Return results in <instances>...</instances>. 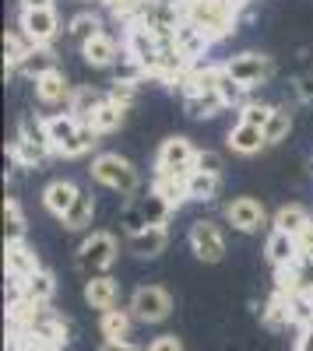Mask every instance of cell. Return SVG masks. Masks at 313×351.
I'll list each match as a JSON object with an SVG mask.
<instances>
[{
	"label": "cell",
	"instance_id": "cell-17",
	"mask_svg": "<svg viewBox=\"0 0 313 351\" xmlns=\"http://www.w3.org/2000/svg\"><path fill=\"white\" fill-rule=\"evenodd\" d=\"M187 180H190V172H155L152 190L176 211L183 200H190V197H187Z\"/></svg>",
	"mask_w": 313,
	"mask_h": 351
},
{
	"label": "cell",
	"instance_id": "cell-10",
	"mask_svg": "<svg viewBox=\"0 0 313 351\" xmlns=\"http://www.w3.org/2000/svg\"><path fill=\"white\" fill-rule=\"evenodd\" d=\"M18 28H21V32L32 39L36 46H49L53 36L60 32V18H56L53 8H49V11H21Z\"/></svg>",
	"mask_w": 313,
	"mask_h": 351
},
{
	"label": "cell",
	"instance_id": "cell-31",
	"mask_svg": "<svg viewBox=\"0 0 313 351\" xmlns=\"http://www.w3.org/2000/svg\"><path fill=\"white\" fill-rule=\"evenodd\" d=\"M124 112H127V109H120V106H113V102L106 99V102L99 106V112L92 116V123H89V127H92L95 134H109V130H117V127L124 123Z\"/></svg>",
	"mask_w": 313,
	"mask_h": 351
},
{
	"label": "cell",
	"instance_id": "cell-26",
	"mask_svg": "<svg viewBox=\"0 0 313 351\" xmlns=\"http://www.w3.org/2000/svg\"><path fill=\"white\" fill-rule=\"evenodd\" d=\"M49 71H56V56H53L46 46H36V49L21 60V67H18V74H28L32 81H39V77L49 74Z\"/></svg>",
	"mask_w": 313,
	"mask_h": 351
},
{
	"label": "cell",
	"instance_id": "cell-1",
	"mask_svg": "<svg viewBox=\"0 0 313 351\" xmlns=\"http://www.w3.org/2000/svg\"><path fill=\"white\" fill-rule=\"evenodd\" d=\"M183 18L194 21L211 43H218L236 28V4L233 0H187Z\"/></svg>",
	"mask_w": 313,
	"mask_h": 351
},
{
	"label": "cell",
	"instance_id": "cell-11",
	"mask_svg": "<svg viewBox=\"0 0 313 351\" xmlns=\"http://www.w3.org/2000/svg\"><path fill=\"white\" fill-rule=\"evenodd\" d=\"M225 221L240 232H257L264 225V204L253 197H236L229 208H225Z\"/></svg>",
	"mask_w": 313,
	"mask_h": 351
},
{
	"label": "cell",
	"instance_id": "cell-23",
	"mask_svg": "<svg viewBox=\"0 0 313 351\" xmlns=\"http://www.w3.org/2000/svg\"><path fill=\"white\" fill-rule=\"evenodd\" d=\"M310 221H313V218L299 208V204H286V208H278V215H275V232H286V236L299 239L303 228H306Z\"/></svg>",
	"mask_w": 313,
	"mask_h": 351
},
{
	"label": "cell",
	"instance_id": "cell-42",
	"mask_svg": "<svg viewBox=\"0 0 313 351\" xmlns=\"http://www.w3.org/2000/svg\"><path fill=\"white\" fill-rule=\"evenodd\" d=\"M296 95H299L303 102H313V74H303V77L296 81Z\"/></svg>",
	"mask_w": 313,
	"mask_h": 351
},
{
	"label": "cell",
	"instance_id": "cell-37",
	"mask_svg": "<svg viewBox=\"0 0 313 351\" xmlns=\"http://www.w3.org/2000/svg\"><path fill=\"white\" fill-rule=\"evenodd\" d=\"M246 92L250 88H243V84H236L229 74H225V67H222V81H218V95L225 99V106H246Z\"/></svg>",
	"mask_w": 313,
	"mask_h": 351
},
{
	"label": "cell",
	"instance_id": "cell-14",
	"mask_svg": "<svg viewBox=\"0 0 313 351\" xmlns=\"http://www.w3.org/2000/svg\"><path fill=\"white\" fill-rule=\"evenodd\" d=\"M173 43H176V49L187 56L190 64L201 60V56L208 53V46H211V39H208V36H205V32H201V28H197L194 21H187V18L176 25V39H173Z\"/></svg>",
	"mask_w": 313,
	"mask_h": 351
},
{
	"label": "cell",
	"instance_id": "cell-32",
	"mask_svg": "<svg viewBox=\"0 0 313 351\" xmlns=\"http://www.w3.org/2000/svg\"><path fill=\"white\" fill-rule=\"evenodd\" d=\"M11 155H14L18 165H28V169H32V165H43V162L49 158V152H43L39 144H32V141H25L21 134H18L14 144H11Z\"/></svg>",
	"mask_w": 313,
	"mask_h": 351
},
{
	"label": "cell",
	"instance_id": "cell-33",
	"mask_svg": "<svg viewBox=\"0 0 313 351\" xmlns=\"http://www.w3.org/2000/svg\"><path fill=\"white\" fill-rule=\"evenodd\" d=\"M18 134H21L25 141L39 144L43 152H49V155H53V144H49V134H46V120H39V116H25V120L18 123Z\"/></svg>",
	"mask_w": 313,
	"mask_h": 351
},
{
	"label": "cell",
	"instance_id": "cell-39",
	"mask_svg": "<svg viewBox=\"0 0 313 351\" xmlns=\"http://www.w3.org/2000/svg\"><path fill=\"white\" fill-rule=\"evenodd\" d=\"M148 351H183V341L176 334H162V337H155L148 344Z\"/></svg>",
	"mask_w": 313,
	"mask_h": 351
},
{
	"label": "cell",
	"instance_id": "cell-40",
	"mask_svg": "<svg viewBox=\"0 0 313 351\" xmlns=\"http://www.w3.org/2000/svg\"><path fill=\"white\" fill-rule=\"evenodd\" d=\"M299 288L313 295V260H299Z\"/></svg>",
	"mask_w": 313,
	"mask_h": 351
},
{
	"label": "cell",
	"instance_id": "cell-27",
	"mask_svg": "<svg viewBox=\"0 0 313 351\" xmlns=\"http://www.w3.org/2000/svg\"><path fill=\"white\" fill-rule=\"evenodd\" d=\"M92 215H95V200H92L89 190H81L78 200H74V208L64 215V228L78 232V228H84V225H92Z\"/></svg>",
	"mask_w": 313,
	"mask_h": 351
},
{
	"label": "cell",
	"instance_id": "cell-4",
	"mask_svg": "<svg viewBox=\"0 0 313 351\" xmlns=\"http://www.w3.org/2000/svg\"><path fill=\"white\" fill-rule=\"evenodd\" d=\"M173 313V295L162 285H141L130 295V316L141 324H162Z\"/></svg>",
	"mask_w": 313,
	"mask_h": 351
},
{
	"label": "cell",
	"instance_id": "cell-20",
	"mask_svg": "<svg viewBox=\"0 0 313 351\" xmlns=\"http://www.w3.org/2000/svg\"><path fill=\"white\" fill-rule=\"evenodd\" d=\"M109 95H99L95 88H74V95L67 102V112L74 116L78 123H92V116L99 112V106L106 102Z\"/></svg>",
	"mask_w": 313,
	"mask_h": 351
},
{
	"label": "cell",
	"instance_id": "cell-6",
	"mask_svg": "<svg viewBox=\"0 0 313 351\" xmlns=\"http://www.w3.org/2000/svg\"><path fill=\"white\" fill-rule=\"evenodd\" d=\"M222 67H225V74H229L236 84H243V88H253V84H261V81L271 77V60H268L264 53H236L233 60H225Z\"/></svg>",
	"mask_w": 313,
	"mask_h": 351
},
{
	"label": "cell",
	"instance_id": "cell-22",
	"mask_svg": "<svg viewBox=\"0 0 313 351\" xmlns=\"http://www.w3.org/2000/svg\"><path fill=\"white\" fill-rule=\"evenodd\" d=\"M14 291H21V295L28 299V302H36V306H49V299H53V291H56V278L49 274V271H39L36 278H28L21 288H14Z\"/></svg>",
	"mask_w": 313,
	"mask_h": 351
},
{
	"label": "cell",
	"instance_id": "cell-2",
	"mask_svg": "<svg viewBox=\"0 0 313 351\" xmlns=\"http://www.w3.org/2000/svg\"><path fill=\"white\" fill-rule=\"evenodd\" d=\"M117 253H120V246H117V236H113V232H92V236L78 246L74 267L89 281L92 278H102L113 263H117Z\"/></svg>",
	"mask_w": 313,
	"mask_h": 351
},
{
	"label": "cell",
	"instance_id": "cell-44",
	"mask_svg": "<svg viewBox=\"0 0 313 351\" xmlns=\"http://www.w3.org/2000/svg\"><path fill=\"white\" fill-rule=\"evenodd\" d=\"M53 0H21V11H49Z\"/></svg>",
	"mask_w": 313,
	"mask_h": 351
},
{
	"label": "cell",
	"instance_id": "cell-16",
	"mask_svg": "<svg viewBox=\"0 0 313 351\" xmlns=\"http://www.w3.org/2000/svg\"><path fill=\"white\" fill-rule=\"evenodd\" d=\"M81 56H84V64H92V67H113V64H120V46L109 32H99L92 43L81 46Z\"/></svg>",
	"mask_w": 313,
	"mask_h": 351
},
{
	"label": "cell",
	"instance_id": "cell-15",
	"mask_svg": "<svg viewBox=\"0 0 313 351\" xmlns=\"http://www.w3.org/2000/svg\"><path fill=\"white\" fill-rule=\"evenodd\" d=\"M165 246H169V232H165V225H152V228H145V232H134V236L127 239V250H130L134 256H141V260L159 256Z\"/></svg>",
	"mask_w": 313,
	"mask_h": 351
},
{
	"label": "cell",
	"instance_id": "cell-30",
	"mask_svg": "<svg viewBox=\"0 0 313 351\" xmlns=\"http://www.w3.org/2000/svg\"><path fill=\"white\" fill-rule=\"evenodd\" d=\"M25 239V215L18 208V200H4V243H21Z\"/></svg>",
	"mask_w": 313,
	"mask_h": 351
},
{
	"label": "cell",
	"instance_id": "cell-35",
	"mask_svg": "<svg viewBox=\"0 0 313 351\" xmlns=\"http://www.w3.org/2000/svg\"><path fill=\"white\" fill-rule=\"evenodd\" d=\"M271 112H275V106H264V102H246V106H240V123H246V127H268V120H271Z\"/></svg>",
	"mask_w": 313,
	"mask_h": 351
},
{
	"label": "cell",
	"instance_id": "cell-38",
	"mask_svg": "<svg viewBox=\"0 0 313 351\" xmlns=\"http://www.w3.org/2000/svg\"><path fill=\"white\" fill-rule=\"evenodd\" d=\"M194 172L222 176V155H218V152H197V165H194Z\"/></svg>",
	"mask_w": 313,
	"mask_h": 351
},
{
	"label": "cell",
	"instance_id": "cell-43",
	"mask_svg": "<svg viewBox=\"0 0 313 351\" xmlns=\"http://www.w3.org/2000/svg\"><path fill=\"white\" fill-rule=\"evenodd\" d=\"M99 351H148V348H134L130 341H106Z\"/></svg>",
	"mask_w": 313,
	"mask_h": 351
},
{
	"label": "cell",
	"instance_id": "cell-19",
	"mask_svg": "<svg viewBox=\"0 0 313 351\" xmlns=\"http://www.w3.org/2000/svg\"><path fill=\"white\" fill-rule=\"evenodd\" d=\"M71 95H74V88L67 84V77H64L60 71H49V74H43V77L36 81V99H39L43 106L71 102Z\"/></svg>",
	"mask_w": 313,
	"mask_h": 351
},
{
	"label": "cell",
	"instance_id": "cell-9",
	"mask_svg": "<svg viewBox=\"0 0 313 351\" xmlns=\"http://www.w3.org/2000/svg\"><path fill=\"white\" fill-rule=\"evenodd\" d=\"M4 271L8 278L14 281V288H21L28 278H36L43 267H39V256L28 250V243H4Z\"/></svg>",
	"mask_w": 313,
	"mask_h": 351
},
{
	"label": "cell",
	"instance_id": "cell-7",
	"mask_svg": "<svg viewBox=\"0 0 313 351\" xmlns=\"http://www.w3.org/2000/svg\"><path fill=\"white\" fill-rule=\"evenodd\" d=\"M197 165V148L187 137H165L162 148L155 155V169L159 172H194Z\"/></svg>",
	"mask_w": 313,
	"mask_h": 351
},
{
	"label": "cell",
	"instance_id": "cell-8",
	"mask_svg": "<svg viewBox=\"0 0 313 351\" xmlns=\"http://www.w3.org/2000/svg\"><path fill=\"white\" fill-rule=\"evenodd\" d=\"M190 250L201 263H218L225 256V236L215 221H194L190 228Z\"/></svg>",
	"mask_w": 313,
	"mask_h": 351
},
{
	"label": "cell",
	"instance_id": "cell-12",
	"mask_svg": "<svg viewBox=\"0 0 313 351\" xmlns=\"http://www.w3.org/2000/svg\"><path fill=\"white\" fill-rule=\"evenodd\" d=\"M264 253H268V263L275 271H286V267H296L299 263V243L292 236H286V232H275V228L264 243Z\"/></svg>",
	"mask_w": 313,
	"mask_h": 351
},
{
	"label": "cell",
	"instance_id": "cell-36",
	"mask_svg": "<svg viewBox=\"0 0 313 351\" xmlns=\"http://www.w3.org/2000/svg\"><path fill=\"white\" fill-rule=\"evenodd\" d=\"M109 102L120 106V109H130L137 102V81H113L109 84Z\"/></svg>",
	"mask_w": 313,
	"mask_h": 351
},
{
	"label": "cell",
	"instance_id": "cell-28",
	"mask_svg": "<svg viewBox=\"0 0 313 351\" xmlns=\"http://www.w3.org/2000/svg\"><path fill=\"white\" fill-rule=\"evenodd\" d=\"M67 32H71V39L78 43V46H84V43H92L99 32H102V21L92 14V11H84V14H78V18H71V25H67Z\"/></svg>",
	"mask_w": 313,
	"mask_h": 351
},
{
	"label": "cell",
	"instance_id": "cell-13",
	"mask_svg": "<svg viewBox=\"0 0 313 351\" xmlns=\"http://www.w3.org/2000/svg\"><path fill=\"white\" fill-rule=\"evenodd\" d=\"M78 193H81L78 183H71V180H53V183L43 190V204H46V211H49V215H56V218L64 221V215L74 208Z\"/></svg>",
	"mask_w": 313,
	"mask_h": 351
},
{
	"label": "cell",
	"instance_id": "cell-25",
	"mask_svg": "<svg viewBox=\"0 0 313 351\" xmlns=\"http://www.w3.org/2000/svg\"><path fill=\"white\" fill-rule=\"evenodd\" d=\"M222 190V176H211V172H190V180H187V197L190 200H215Z\"/></svg>",
	"mask_w": 313,
	"mask_h": 351
},
{
	"label": "cell",
	"instance_id": "cell-3",
	"mask_svg": "<svg viewBox=\"0 0 313 351\" xmlns=\"http://www.w3.org/2000/svg\"><path fill=\"white\" fill-rule=\"evenodd\" d=\"M92 176L102 183V186H109V190H117L120 197H130V193H137V169L124 158V155H117V152H102V155H95V162H92Z\"/></svg>",
	"mask_w": 313,
	"mask_h": 351
},
{
	"label": "cell",
	"instance_id": "cell-24",
	"mask_svg": "<svg viewBox=\"0 0 313 351\" xmlns=\"http://www.w3.org/2000/svg\"><path fill=\"white\" fill-rule=\"evenodd\" d=\"M130 324H134L130 309H109V313H102L99 330H102L106 341H127L130 337Z\"/></svg>",
	"mask_w": 313,
	"mask_h": 351
},
{
	"label": "cell",
	"instance_id": "cell-5",
	"mask_svg": "<svg viewBox=\"0 0 313 351\" xmlns=\"http://www.w3.org/2000/svg\"><path fill=\"white\" fill-rule=\"evenodd\" d=\"M169 215H173V208H169V204L152 190L148 197L134 200L130 208L124 211V221H127V232L134 236V232H145V228H152V225H165Z\"/></svg>",
	"mask_w": 313,
	"mask_h": 351
},
{
	"label": "cell",
	"instance_id": "cell-18",
	"mask_svg": "<svg viewBox=\"0 0 313 351\" xmlns=\"http://www.w3.org/2000/svg\"><path fill=\"white\" fill-rule=\"evenodd\" d=\"M117 295H120V288H117V281H113L109 274L84 281V302H89L92 309H99V313L117 309Z\"/></svg>",
	"mask_w": 313,
	"mask_h": 351
},
{
	"label": "cell",
	"instance_id": "cell-21",
	"mask_svg": "<svg viewBox=\"0 0 313 351\" xmlns=\"http://www.w3.org/2000/svg\"><path fill=\"white\" fill-rule=\"evenodd\" d=\"M264 144H268V141H264V130H261V127L236 123V127L229 130V148H233L236 155H257Z\"/></svg>",
	"mask_w": 313,
	"mask_h": 351
},
{
	"label": "cell",
	"instance_id": "cell-29",
	"mask_svg": "<svg viewBox=\"0 0 313 351\" xmlns=\"http://www.w3.org/2000/svg\"><path fill=\"white\" fill-rule=\"evenodd\" d=\"M222 109H225V99H222L218 92H197V95L187 99V112L197 116V120H205V116H215V112H222Z\"/></svg>",
	"mask_w": 313,
	"mask_h": 351
},
{
	"label": "cell",
	"instance_id": "cell-41",
	"mask_svg": "<svg viewBox=\"0 0 313 351\" xmlns=\"http://www.w3.org/2000/svg\"><path fill=\"white\" fill-rule=\"evenodd\" d=\"M296 351H313V319L299 327V337H296Z\"/></svg>",
	"mask_w": 313,
	"mask_h": 351
},
{
	"label": "cell",
	"instance_id": "cell-34",
	"mask_svg": "<svg viewBox=\"0 0 313 351\" xmlns=\"http://www.w3.org/2000/svg\"><path fill=\"white\" fill-rule=\"evenodd\" d=\"M289 130H292V116H289V109L275 106L271 120H268V127H264V141H268V144H278V141H286V137H289Z\"/></svg>",
	"mask_w": 313,
	"mask_h": 351
}]
</instances>
